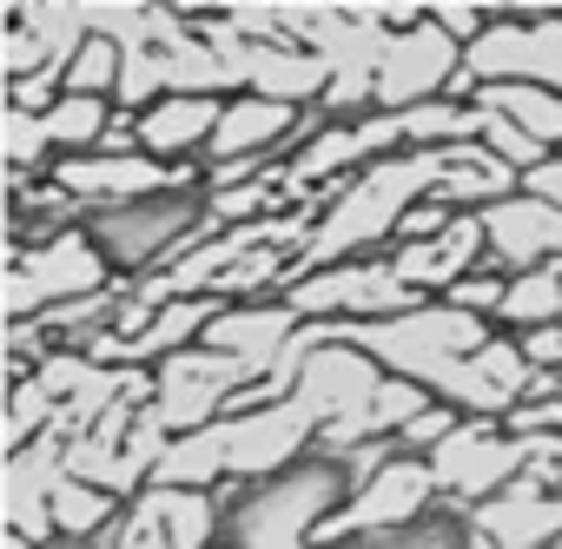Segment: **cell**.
<instances>
[{
  "instance_id": "cell-1",
  "label": "cell",
  "mask_w": 562,
  "mask_h": 549,
  "mask_svg": "<svg viewBox=\"0 0 562 549\" xmlns=\"http://www.w3.org/2000/svg\"><path fill=\"white\" fill-rule=\"evenodd\" d=\"M450 146H397L331 186H318V225L299 251V271L312 265H331V258H364V251H391L397 245V225L411 205L430 199L437 172H443Z\"/></svg>"
},
{
  "instance_id": "cell-2",
  "label": "cell",
  "mask_w": 562,
  "mask_h": 549,
  "mask_svg": "<svg viewBox=\"0 0 562 549\" xmlns=\"http://www.w3.org/2000/svg\"><path fill=\"white\" fill-rule=\"evenodd\" d=\"M225 542L238 549H318V523L351 496L345 457L312 450L292 470L258 477V483H225Z\"/></svg>"
},
{
  "instance_id": "cell-3",
  "label": "cell",
  "mask_w": 562,
  "mask_h": 549,
  "mask_svg": "<svg viewBox=\"0 0 562 549\" xmlns=\"http://www.w3.org/2000/svg\"><path fill=\"white\" fill-rule=\"evenodd\" d=\"M87 232L100 238L120 279H146V271L172 265L218 225L205 219V186H172V192H139L120 205H87Z\"/></svg>"
},
{
  "instance_id": "cell-4",
  "label": "cell",
  "mask_w": 562,
  "mask_h": 549,
  "mask_svg": "<svg viewBox=\"0 0 562 549\" xmlns=\"http://www.w3.org/2000/svg\"><path fill=\"white\" fill-rule=\"evenodd\" d=\"M338 338H351V345H364L384 371H397V378H430L437 365H450V358H470L496 325L490 318H476V312H463V305H450V299H417L411 312H391V318H325Z\"/></svg>"
},
{
  "instance_id": "cell-5",
  "label": "cell",
  "mask_w": 562,
  "mask_h": 549,
  "mask_svg": "<svg viewBox=\"0 0 562 549\" xmlns=\"http://www.w3.org/2000/svg\"><path fill=\"white\" fill-rule=\"evenodd\" d=\"M106 285H120V271L80 219V225L54 232L41 245H8V292H0V312L34 318L60 299H87V292H106Z\"/></svg>"
},
{
  "instance_id": "cell-6",
  "label": "cell",
  "mask_w": 562,
  "mask_h": 549,
  "mask_svg": "<svg viewBox=\"0 0 562 549\" xmlns=\"http://www.w3.org/2000/svg\"><path fill=\"white\" fill-rule=\"evenodd\" d=\"M384 378L391 371L364 345H351V338H338L325 325V338L312 345V358L299 365V384H292V397L318 417V450L338 457V450L364 444V411H371V397H378Z\"/></svg>"
},
{
  "instance_id": "cell-7",
  "label": "cell",
  "mask_w": 562,
  "mask_h": 549,
  "mask_svg": "<svg viewBox=\"0 0 562 549\" xmlns=\"http://www.w3.org/2000/svg\"><path fill=\"white\" fill-rule=\"evenodd\" d=\"M285 299L299 305V318L325 325V318H391V312H411L417 292L397 279L391 251H364V258H331V265H312L285 285Z\"/></svg>"
},
{
  "instance_id": "cell-8",
  "label": "cell",
  "mask_w": 562,
  "mask_h": 549,
  "mask_svg": "<svg viewBox=\"0 0 562 549\" xmlns=\"http://www.w3.org/2000/svg\"><path fill=\"white\" fill-rule=\"evenodd\" d=\"M443 503V483L430 470V457L417 450H397L378 477H364L325 523H318V542H351V536H391L417 516H430Z\"/></svg>"
},
{
  "instance_id": "cell-9",
  "label": "cell",
  "mask_w": 562,
  "mask_h": 549,
  "mask_svg": "<svg viewBox=\"0 0 562 549\" xmlns=\"http://www.w3.org/2000/svg\"><path fill=\"white\" fill-rule=\"evenodd\" d=\"M522 463H529V444L522 437H509L503 430V417H457V430L430 450V470H437V483H443V503H457V509H476V503H490L496 490H509L516 477H522Z\"/></svg>"
},
{
  "instance_id": "cell-10",
  "label": "cell",
  "mask_w": 562,
  "mask_h": 549,
  "mask_svg": "<svg viewBox=\"0 0 562 549\" xmlns=\"http://www.w3.org/2000/svg\"><path fill=\"white\" fill-rule=\"evenodd\" d=\"M238 384H251L245 378V365L232 358V351H218V345H186V351H172L166 365H153V417L179 437V430H205V424H218L225 417V404H232V391Z\"/></svg>"
},
{
  "instance_id": "cell-11",
  "label": "cell",
  "mask_w": 562,
  "mask_h": 549,
  "mask_svg": "<svg viewBox=\"0 0 562 549\" xmlns=\"http://www.w3.org/2000/svg\"><path fill=\"white\" fill-rule=\"evenodd\" d=\"M218 430H225V470H232V483L278 477V470H292L299 457L318 450V417L299 397H278V404H258V411H225Z\"/></svg>"
},
{
  "instance_id": "cell-12",
  "label": "cell",
  "mask_w": 562,
  "mask_h": 549,
  "mask_svg": "<svg viewBox=\"0 0 562 549\" xmlns=\"http://www.w3.org/2000/svg\"><path fill=\"white\" fill-rule=\"evenodd\" d=\"M463 74L483 80H542L562 93V8L555 14H503L463 47Z\"/></svg>"
},
{
  "instance_id": "cell-13",
  "label": "cell",
  "mask_w": 562,
  "mask_h": 549,
  "mask_svg": "<svg viewBox=\"0 0 562 549\" xmlns=\"http://www.w3.org/2000/svg\"><path fill=\"white\" fill-rule=\"evenodd\" d=\"M463 74V41L443 27V21H411V27H391V47H384V67H378V107L384 113H404L417 100H437L450 93Z\"/></svg>"
},
{
  "instance_id": "cell-14",
  "label": "cell",
  "mask_w": 562,
  "mask_h": 549,
  "mask_svg": "<svg viewBox=\"0 0 562 549\" xmlns=\"http://www.w3.org/2000/svg\"><path fill=\"white\" fill-rule=\"evenodd\" d=\"M391 265H397V279L417 292V299H443L463 271L490 265V232H483V212H457L443 232L430 238H397L391 245Z\"/></svg>"
},
{
  "instance_id": "cell-15",
  "label": "cell",
  "mask_w": 562,
  "mask_h": 549,
  "mask_svg": "<svg viewBox=\"0 0 562 549\" xmlns=\"http://www.w3.org/2000/svg\"><path fill=\"white\" fill-rule=\"evenodd\" d=\"M299 305L285 292H271V299H238V305H218V318L205 325V345L232 351L245 365V378H271L278 358H285V345L299 338Z\"/></svg>"
},
{
  "instance_id": "cell-16",
  "label": "cell",
  "mask_w": 562,
  "mask_h": 549,
  "mask_svg": "<svg viewBox=\"0 0 562 549\" xmlns=\"http://www.w3.org/2000/svg\"><path fill=\"white\" fill-rule=\"evenodd\" d=\"M470 523H476L483 549H555L562 542V490H549V483H536L522 470L509 490L476 503Z\"/></svg>"
},
{
  "instance_id": "cell-17",
  "label": "cell",
  "mask_w": 562,
  "mask_h": 549,
  "mask_svg": "<svg viewBox=\"0 0 562 549\" xmlns=\"http://www.w3.org/2000/svg\"><path fill=\"white\" fill-rule=\"evenodd\" d=\"M483 232H490V265H503V271H529V265L562 258V205H549L522 186L503 192L496 205H483Z\"/></svg>"
},
{
  "instance_id": "cell-18",
  "label": "cell",
  "mask_w": 562,
  "mask_h": 549,
  "mask_svg": "<svg viewBox=\"0 0 562 549\" xmlns=\"http://www.w3.org/2000/svg\"><path fill=\"white\" fill-rule=\"evenodd\" d=\"M218 113H225V93H159L153 107H139V153L153 159H172V166H192L212 153V133H218Z\"/></svg>"
},
{
  "instance_id": "cell-19",
  "label": "cell",
  "mask_w": 562,
  "mask_h": 549,
  "mask_svg": "<svg viewBox=\"0 0 562 549\" xmlns=\"http://www.w3.org/2000/svg\"><path fill=\"white\" fill-rule=\"evenodd\" d=\"M522 186V172L516 166H503L483 139H463V146H450V159H443V172H437V186H430V199L437 205H450V212H483V205H496L503 192H516Z\"/></svg>"
},
{
  "instance_id": "cell-20",
  "label": "cell",
  "mask_w": 562,
  "mask_h": 549,
  "mask_svg": "<svg viewBox=\"0 0 562 549\" xmlns=\"http://www.w3.org/2000/svg\"><path fill=\"white\" fill-rule=\"evenodd\" d=\"M172 549H212L225 542V496L218 490H179V483H146Z\"/></svg>"
},
{
  "instance_id": "cell-21",
  "label": "cell",
  "mask_w": 562,
  "mask_h": 549,
  "mask_svg": "<svg viewBox=\"0 0 562 549\" xmlns=\"http://www.w3.org/2000/svg\"><path fill=\"white\" fill-rule=\"evenodd\" d=\"M218 305H225V299H172V305H159V318L126 345V365H146V371H153V365H166L172 351L199 345L205 325L218 318Z\"/></svg>"
},
{
  "instance_id": "cell-22",
  "label": "cell",
  "mask_w": 562,
  "mask_h": 549,
  "mask_svg": "<svg viewBox=\"0 0 562 549\" xmlns=\"http://www.w3.org/2000/svg\"><path fill=\"white\" fill-rule=\"evenodd\" d=\"M476 100H483L490 113L516 120L529 139L562 146V93H555V87H542V80H483Z\"/></svg>"
},
{
  "instance_id": "cell-23",
  "label": "cell",
  "mask_w": 562,
  "mask_h": 549,
  "mask_svg": "<svg viewBox=\"0 0 562 549\" xmlns=\"http://www.w3.org/2000/svg\"><path fill=\"white\" fill-rule=\"evenodd\" d=\"M153 483H179V490H225L232 470H225V430L205 424V430H179L153 470Z\"/></svg>"
},
{
  "instance_id": "cell-24",
  "label": "cell",
  "mask_w": 562,
  "mask_h": 549,
  "mask_svg": "<svg viewBox=\"0 0 562 549\" xmlns=\"http://www.w3.org/2000/svg\"><path fill=\"white\" fill-rule=\"evenodd\" d=\"M120 509H126V496H113V490H100V483H87V477H67V483L54 490V536H67V542H100V536L120 523Z\"/></svg>"
},
{
  "instance_id": "cell-25",
  "label": "cell",
  "mask_w": 562,
  "mask_h": 549,
  "mask_svg": "<svg viewBox=\"0 0 562 549\" xmlns=\"http://www.w3.org/2000/svg\"><path fill=\"white\" fill-rule=\"evenodd\" d=\"M555 318H562V258L509 271V299H503L496 325L503 332H529V325H555Z\"/></svg>"
},
{
  "instance_id": "cell-26",
  "label": "cell",
  "mask_w": 562,
  "mask_h": 549,
  "mask_svg": "<svg viewBox=\"0 0 562 549\" xmlns=\"http://www.w3.org/2000/svg\"><path fill=\"white\" fill-rule=\"evenodd\" d=\"M54 424H60V397L34 378V365L8 358V450H21V444L47 437Z\"/></svg>"
},
{
  "instance_id": "cell-27",
  "label": "cell",
  "mask_w": 562,
  "mask_h": 549,
  "mask_svg": "<svg viewBox=\"0 0 562 549\" xmlns=\"http://www.w3.org/2000/svg\"><path fill=\"white\" fill-rule=\"evenodd\" d=\"M113 113H120V100H106V93H60V100L47 107V139H54V153H93L100 133L113 126Z\"/></svg>"
},
{
  "instance_id": "cell-28",
  "label": "cell",
  "mask_w": 562,
  "mask_h": 549,
  "mask_svg": "<svg viewBox=\"0 0 562 549\" xmlns=\"http://www.w3.org/2000/svg\"><path fill=\"white\" fill-rule=\"evenodd\" d=\"M0 159H8V179H47L60 159L47 139V113H27V107L0 113Z\"/></svg>"
},
{
  "instance_id": "cell-29",
  "label": "cell",
  "mask_w": 562,
  "mask_h": 549,
  "mask_svg": "<svg viewBox=\"0 0 562 549\" xmlns=\"http://www.w3.org/2000/svg\"><path fill=\"white\" fill-rule=\"evenodd\" d=\"M159 8H166V0H80L87 27H93V34H106V41H120L126 54H133V47H153Z\"/></svg>"
},
{
  "instance_id": "cell-30",
  "label": "cell",
  "mask_w": 562,
  "mask_h": 549,
  "mask_svg": "<svg viewBox=\"0 0 562 549\" xmlns=\"http://www.w3.org/2000/svg\"><path fill=\"white\" fill-rule=\"evenodd\" d=\"M120 74H126V47L106 41V34H87L67 60V93H120Z\"/></svg>"
},
{
  "instance_id": "cell-31",
  "label": "cell",
  "mask_w": 562,
  "mask_h": 549,
  "mask_svg": "<svg viewBox=\"0 0 562 549\" xmlns=\"http://www.w3.org/2000/svg\"><path fill=\"white\" fill-rule=\"evenodd\" d=\"M93 549H172V536H166V523H159V509H153V496L139 490L126 509H120V523L93 542Z\"/></svg>"
},
{
  "instance_id": "cell-32",
  "label": "cell",
  "mask_w": 562,
  "mask_h": 549,
  "mask_svg": "<svg viewBox=\"0 0 562 549\" xmlns=\"http://www.w3.org/2000/svg\"><path fill=\"white\" fill-rule=\"evenodd\" d=\"M443 299L496 325V312H503V299H509V271H503V265H476V271H463V279H457Z\"/></svg>"
},
{
  "instance_id": "cell-33",
  "label": "cell",
  "mask_w": 562,
  "mask_h": 549,
  "mask_svg": "<svg viewBox=\"0 0 562 549\" xmlns=\"http://www.w3.org/2000/svg\"><path fill=\"white\" fill-rule=\"evenodd\" d=\"M476 107H483V100H476ZM483 113H490V107H483ZM483 146H490L503 166H516V172H522V166H536V159L549 153L542 139H529V133H522L516 120H503V113H490V120H483Z\"/></svg>"
},
{
  "instance_id": "cell-34",
  "label": "cell",
  "mask_w": 562,
  "mask_h": 549,
  "mask_svg": "<svg viewBox=\"0 0 562 549\" xmlns=\"http://www.w3.org/2000/svg\"><path fill=\"white\" fill-rule=\"evenodd\" d=\"M41 67H60V60L47 54V41H41L34 27L8 21V34H0V74H8V80H21V74H41Z\"/></svg>"
},
{
  "instance_id": "cell-35",
  "label": "cell",
  "mask_w": 562,
  "mask_h": 549,
  "mask_svg": "<svg viewBox=\"0 0 562 549\" xmlns=\"http://www.w3.org/2000/svg\"><path fill=\"white\" fill-rule=\"evenodd\" d=\"M503 430L536 444V437H562V397H516L503 411Z\"/></svg>"
},
{
  "instance_id": "cell-36",
  "label": "cell",
  "mask_w": 562,
  "mask_h": 549,
  "mask_svg": "<svg viewBox=\"0 0 562 549\" xmlns=\"http://www.w3.org/2000/svg\"><path fill=\"white\" fill-rule=\"evenodd\" d=\"M503 14H509L503 0H430V21H443V27H450L463 47H470V41L490 27V21H503Z\"/></svg>"
},
{
  "instance_id": "cell-37",
  "label": "cell",
  "mask_w": 562,
  "mask_h": 549,
  "mask_svg": "<svg viewBox=\"0 0 562 549\" xmlns=\"http://www.w3.org/2000/svg\"><path fill=\"white\" fill-rule=\"evenodd\" d=\"M457 417H463L457 404L430 397V404H424V411H417V417H411V424L397 430V444H404V450H417V457H430V450H437V444H443V437L457 430Z\"/></svg>"
},
{
  "instance_id": "cell-38",
  "label": "cell",
  "mask_w": 562,
  "mask_h": 549,
  "mask_svg": "<svg viewBox=\"0 0 562 549\" xmlns=\"http://www.w3.org/2000/svg\"><path fill=\"white\" fill-rule=\"evenodd\" d=\"M60 93H67V67H41V74L8 80V107H27V113H47Z\"/></svg>"
},
{
  "instance_id": "cell-39",
  "label": "cell",
  "mask_w": 562,
  "mask_h": 549,
  "mask_svg": "<svg viewBox=\"0 0 562 549\" xmlns=\"http://www.w3.org/2000/svg\"><path fill=\"white\" fill-rule=\"evenodd\" d=\"M522 192H536V199L562 205V146H549L536 166H522Z\"/></svg>"
},
{
  "instance_id": "cell-40",
  "label": "cell",
  "mask_w": 562,
  "mask_h": 549,
  "mask_svg": "<svg viewBox=\"0 0 562 549\" xmlns=\"http://www.w3.org/2000/svg\"><path fill=\"white\" fill-rule=\"evenodd\" d=\"M503 8H509V14H555L562 0H503Z\"/></svg>"
},
{
  "instance_id": "cell-41",
  "label": "cell",
  "mask_w": 562,
  "mask_h": 549,
  "mask_svg": "<svg viewBox=\"0 0 562 549\" xmlns=\"http://www.w3.org/2000/svg\"><path fill=\"white\" fill-rule=\"evenodd\" d=\"M212 549H238V542H212Z\"/></svg>"
},
{
  "instance_id": "cell-42",
  "label": "cell",
  "mask_w": 562,
  "mask_h": 549,
  "mask_svg": "<svg viewBox=\"0 0 562 549\" xmlns=\"http://www.w3.org/2000/svg\"><path fill=\"white\" fill-rule=\"evenodd\" d=\"M0 8H14V0H0Z\"/></svg>"
}]
</instances>
